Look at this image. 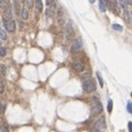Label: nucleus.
<instances>
[{
  "label": "nucleus",
  "instance_id": "nucleus-1",
  "mask_svg": "<svg viewBox=\"0 0 132 132\" xmlns=\"http://www.w3.org/2000/svg\"><path fill=\"white\" fill-rule=\"evenodd\" d=\"M83 89L85 92H92L96 90V84L92 78H85L83 81Z\"/></svg>",
  "mask_w": 132,
  "mask_h": 132
},
{
  "label": "nucleus",
  "instance_id": "nucleus-2",
  "mask_svg": "<svg viewBox=\"0 0 132 132\" xmlns=\"http://www.w3.org/2000/svg\"><path fill=\"white\" fill-rule=\"evenodd\" d=\"M2 23H3V26L6 28V30L8 32H13L15 30V22L13 20H7V19H2Z\"/></svg>",
  "mask_w": 132,
  "mask_h": 132
},
{
  "label": "nucleus",
  "instance_id": "nucleus-3",
  "mask_svg": "<svg viewBox=\"0 0 132 132\" xmlns=\"http://www.w3.org/2000/svg\"><path fill=\"white\" fill-rule=\"evenodd\" d=\"M94 128L99 132L103 131V130L106 129V119L103 118V117L102 118H100V119H98V120L95 122V127Z\"/></svg>",
  "mask_w": 132,
  "mask_h": 132
},
{
  "label": "nucleus",
  "instance_id": "nucleus-4",
  "mask_svg": "<svg viewBox=\"0 0 132 132\" xmlns=\"http://www.w3.org/2000/svg\"><path fill=\"white\" fill-rule=\"evenodd\" d=\"M65 33H66V37L70 39V37L74 35V29H73V23L72 21H68L67 24L65 26Z\"/></svg>",
  "mask_w": 132,
  "mask_h": 132
},
{
  "label": "nucleus",
  "instance_id": "nucleus-5",
  "mask_svg": "<svg viewBox=\"0 0 132 132\" xmlns=\"http://www.w3.org/2000/svg\"><path fill=\"white\" fill-rule=\"evenodd\" d=\"M12 10H13V8H12V4L11 3H9L8 6H7V8L3 10V13H4V19H7V20H12Z\"/></svg>",
  "mask_w": 132,
  "mask_h": 132
},
{
  "label": "nucleus",
  "instance_id": "nucleus-6",
  "mask_svg": "<svg viewBox=\"0 0 132 132\" xmlns=\"http://www.w3.org/2000/svg\"><path fill=\"white\" fill-rule=\"evenodd\" d=\"M55 9H56V3H55V2H53V3L51 4L50 8H47V9H46V11H45L46 18L51 19V18L54 17V14H55Z\"/></svg>",
  "mask_w": 132,
  "mask_h": 132
},
{
  "label": "nucleus",
  "instance_id": "nucleus-7",
  "mask_svg": "<svg viewBox=\"0 0 132 132\" xmlns=\"http://www.w3.org/2000/svg\"><path fill=\"white\" fill-rule=\"evenodd\" d=\"M80 48H81V39H80V37H78V39H76L74 42H73L72 51L74 53H76V52H78Z\"/></svg>",
  "mask_w": 132,
  "mask_h": 132
},
{
  "label": "nucleus",
  "instance_id": "nucleus-8",
  "mask_svg": "<svg viewBox=\"0 0 132 132\" xmlns=\"http://www.w3.org/2000/svg\"><path fill=\"white\" fill-rule=\"evenodd\" d=\"M106 7H108V8L110 9V10L112 11V12H116L118 13V3L114 1H111V0H109V1H106Z\"/></svg>",
  "mask_w": 132,
  "mask_h": 132
},
{
  "label": "nucleus",
  "instance_id": "nucleus-9",
  "mask_svg": "<svg viewBox=\"0 0 132 132\" xmlns=\"http://www.w3.org/2000/svg\"><path fill=\"white\" fill-rule=\"evenodd\" d=\"M72 65H73V68H74L76 72H78V73L84 72V65H83V63H81V62L75 61V62H73Z\"/></svg>",
  "mask_w": 132,
  "mask_h": 132
},
{
  "label": "nucleus",
  "instance_id": "nucleus-10",
  "mask_svg": "<svg viewBox=\"0 0 132 132\" xmlns=\"http://www.w3.org/2000/svg\"><path fill=\"white\" fill-rule=\"evenodd\" d=\"M103 110V107L101 103H96V105H94V107H92V113L94 114H99L101 113Z\"/></svg>",
  "mask_w": 132,
  "mask_h": 132
},
{
  "label": "nucleus",
  "instance_id": "nucleus-11",
  "mask_svg": "<svg viewBox=\"0 0 132 132\" xmlns=\"http://www.w3.org/2000/svg\"><path fill=\"white\" fill-rule=\"evenodd\" d=\"M12 8L15 9V12H17V14H20V12H21V9H20V2L19 1H14Z\"/></svg>",
  "mask_w": 132,
  "mask_h": 132
},
{
  "label": "nucleus",
  "instance_id": "nucleus-12",
  "mask_svg": "<svg viewBox=\"0 0 132 132\" xmlns=\"http://www.w3.org/2000/svg\"><path fill=\"white\" fill-rule=\"evenodd\" d=\"M21 17H22V19H24V20H26V19L29 18V13H28V10H26V8L21 9Z\"/></svg>",
  "mask_w": 132,
  "mask_h": 132
},
{
  "label": "nucleus",
  "instance_id": "nucleus-13",
  "mask_svg": "<svg viewBox=\"0 0 132 132\" xmlns=\"http://www.w3.org/2000/svg\"><path fill=\"white\" fill-rule=\"evenodd\" d=\"M63 19H64V11L63 9H59L58 10V23L59 24L63 23Z\"/></svg>",
  "mask_w": 132,
  "mask_h": 132
},
{
  "label": "nucleus",
  "instance_id": "nucleus-14",
  "mask_svg": "<svg viewBox=\"0 0 132 132\" xmlns=\"http://www.w3.org/2000/svg\"><path fill=\"white\" fill-rule=\"evenodd\" d=\"M123 18H124V20H125V22H128L129 23L130 22V12L125 9V10H123Z\"/></svg>",
  "mask_w": 132,
  "mask_h": 132
},
{
  "label": "nucleus",
  "instance_id": "nucleus-15",
  "mask_svg": "<svg viewBox=\"0 0 132 132\" xmlns=\"http://www.w3.org/2000/svg\"><path fill=\"white\" fill-rule=\"evenodd\" d=\"M35 7H36V9L39 11H42L43 10V2H42L41 0H36V1H35Z\"/></svg>",
  "mask_w": 132,
  "mask_h": 132
},
{
  "label": "nucleus",
  "instance_id": "nucleus-16",
  "mask_svg": "<svg viewBox=\"0 0 132 132\" xmlns=\"http://www.w3.org/2000/svg\"><path fill=\"white\" fill-rule=\"evenodd\" d=\"M97 78H98V81H99L100 87H103V79H102V76H101V74H100L99 70H97Z\"/></svg>",
  "mask_w": 132,
  "mask_h": 132
},
{
  "label": "nucleus",
  "instance_id": "nucleus-17",
  "mask_svg": "<svg viewBox=\"0 0 132 132\" xmlns=\"http://www.w3.org/2000/svg\"><path fill=\"white\" fill-rule=\"evenodd\" d=\"M10 3L9 1H7V0H1L0 1V9H2V10H4V9L7 8V6Z\"/></svg>",
  "mask_w": 132,
  "mask_h": 132
},
{
  "label": "nucleus",
  "instance_id": "nucleus-18",
  "mask_svg": "<svg viewBox=\"0 0 132 132\" xmlns=\"http://www.w3.org/2000/svg\"><path fill=\"white\" fill-rule=\"evenodd\" d=\"M0 74L3 76L7 74V66L4 64H0Z\"/></svg>",
  "mask_w": 132,
  "mask_h": 132
},
{
  "label": "nucleus",
  "instance_id": "nucleus-19",
  "mask_svg": "<svg viewBox=\"0 0 132 132\" xmlns=\"http://www.w3.org/2000/svg\"><path fill=\"white\" fill-rule=\"evenodd\" d=\"M99 8H100V11H102V12H105V11H106V9H107V7H106L105 1H102V0H100V1H99Z\"/></svg>",
  "mask_w": 132,
  "mask_h": 132
},
{
  "label": "nucleus",
  "instance_id": "nucleus-20",
  "mask_svg": "<svg viewBox=\"0 0 132 132\" xmlns=\"http://www.w3.org/2000/svg\"><path fill=\"white\" fill-rule=\"evenodd\" d=\"M117 3H118L119 6H120L121 8L123 9V10H125V9H127V7H128V4H127V1H122V0H119V1L117 2Z\"/></svg>",
  "mask_w": 132,
  "mask_h": 132
},
{
  "label": "nucleus",
  "instance_id": "nucleus-21",
  "mask_svg": "<svg viewBox=\"0 0 132 132\" xmlns=\"http://www.w3.org/2000/svg\"><path fill=\"white\" fill-rule=\"evenodd\" d=\"M7 33H6V31L4 30H2V28L0 29V39L1 40H7Z\"/></svg>",
  "mask_w": 132,
  "mask_h": 132
},
{
  "label": "nucleus",
  "instance_id": "nucleus-22",
  "mask_svg": "<svg viewBox=\"0 0 132 132\" xmlns=\"http://www.w3.org/2000/svg\"><path fill=\"white\" fill-rule=\"evenodd\" d=\"M107 110H108V112H109V113H111V111H112V100H111V99H109V100H108Z\"/></svg>",
  "mask_w": 132,
  "mask_h": 132
},
{
  "label": "nucleus",
  "instance_id": "nucleus-23",
  "mask_svg": "<svg viewBox=\"0 0 132 132\" xmlns=\"http://www.w3.org/2000/svg\"><path fill=\"white\" fill-rule=\"evenodd\" d=\"M112 29L116 31H122V26L120 24H117V23H113L112 24Z\"/></svg>",
  "mask_w": 132,
  "mask_h": 132
},
{
  "label": "nucleus",
  "instance_id": "nucleus-24",
  "mask_svg": "<svg viewBox=\"0 0 132 132\" xmlns=\"http://www.w3.org/2000/svg\"><path fill=\"white\" fill-rule=\"evenodd\" d=\"M127 110H128V112H129V113L132 114V101H128Z\"/></svg>",
  "mask_w": 132,
  "mask_h": 132
},
{
  "label": "nucleus",
  "instance_id": "nucleus-25",
  "mask_svg": "<svg viewBox=\"0 0 132 132\" xmlns=\"http://www.w3.org/2000/svg\"><path fill=\"white\" fill-rule=\"evenodd\" d=\"M7 54V51L4 47H2V46H0V56H6Z\"/></svg>",
  "mask_w": 132,
  "mask_h": 132
},
{
  "label": "nucleus",
  "instance_id": "nucleus-26",
  "mask_svg": "<svg viewBox=\"0 0 132 132\" xmlns=\"http://www.w3.org/2000/svg\"><path fill=\"white\" fill-rule=\"evenodd\" d=\"M26 7H28L29 9H31L33 7V1H31V0H29V1H26Z\"/></svg>",
  "mask_w": 132,
  "mask_h": 132
},
{
  "label": "nucleus",
  "instance_id": "nucleus-27",
  "mask_svg": "<svg viewBox=\"0 0 132 132\" xmlns=\"http://www.w3.org/2000/svg\"><path fill=\"white\" fill-rule=\"evenodd\" d=\"M0 132H9L8 128L4 127V125H2V127H0Z\"/></svg>",
  "mask_w": 132,
  "mask_h": 132
},
{
  "label": "nucleus",
  "instance_id": "nucleus-28",
  "mask_svg": "<svg viewBox=\"0 0 132 132\" xmlns=\"http://www.w3.org/2000/svg\"><path fill=\"white\" fill-rule=\"evenodd\" d=\"M3 90H4V85L2 83V80L0 79V92H3Z\"/></svg>",
  "mask_w": 132,
  "mask_h": 132
},
{
  "label": "nucleus",
  "instance_id": "nucleus-29",
  "mask_svg": "<svg viewBox=\"0 0 132 132\" xmlns=\"http://www.w3.org/2000/svg\"><path fill=\"white\" fill-rule=\"evenodd\" d=\"M128 128H129V132H132V122L131 121L128 123Z\"/></svg>",
  "mask_w": 132,
  "mask_h": 132
},
{
  "label": "nucleus",
  "instance_id": "nucleus-30",
  "mask_svg": "<svg viewBox=\"0 0 132 132\" xmlns=\"http://www.w3.org/2000/svg\"><path fill=\"white\" fill-rule=\"evenodd\" d=\"M3 111H4V106H2L1 102H0V113H1V112H3Z\"/></svg>",
  "mask_w": 132,
  "mask_h": 132
},
{
  "label": "nucleus",
  "instance_id": "nucleus-31",
  "mask_svg": "<svg viewBox=\"0 0 132 132\" xmlns=\"http://www.w3.org/2000/svg\"><path fill=\"white\" fill-rule=\"evenodd\" d=\"M92 100H94L95 102H96V101H98V100H99V97H98V95H97V96H95V97H92Z\"/></svg>",
  "mask_w": 132,
  "mask_h": 132
},
{
  "label": "nucleus",
  "instance_id": "nucleus-32",
  "mask_svg": "<svg viewBox=\"0 0 132 132\" xmlns=\"http://www.w3.org/2000/svg\"><path fill=\"white\" fill-rule=\"evenodd\" d=\"M130 19L132 20V11H130Z\"/></svg>",
  "mask_w": 132,
  "mask_h": 132
},
{
  "label": "nucleus",
  "instance_id": "nucleus-33",
  "mask_svg": "<svg viewBox=\"0 0 132 132\" xmlns=\"http://www.w3.org/2000/svg\"><path fill=\"white\" fill-rule=\"evenodd\" d=\"M131 96H132V92H131Z\"/></svg>",
  "mask_w": 132,
  "mask_h": 132
},
{
  "label": "nucleus",
  "instance_id": "nucleus-34",
  "mask_svg": "<svg viewBox=\"0 0 132 132\" xmlns=\"http://www.w3.org/2000/svg\"><path fill=\"white\" fill-rule=\"evenodd\" d=\"M0 29H1V26H0Z\"/></svg>",
  "mask_w": 132,
  "mask_h": 132
}]
</instances>
